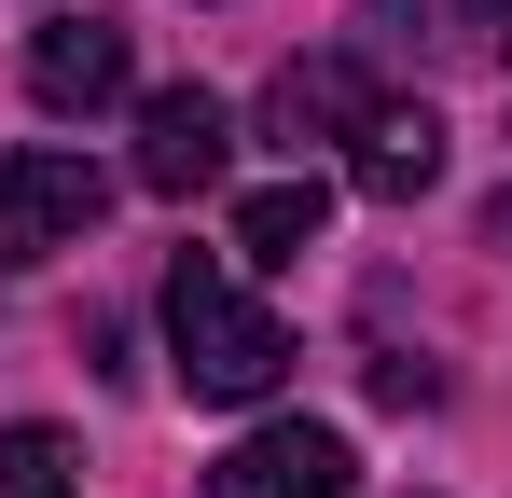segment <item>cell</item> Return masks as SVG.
Returning a JSON list of instances; mask_svg holds the SVG:
<instances>
[{
    "mask_svg": "<svg viewBox=\"0 0 512 498\" xmlns=\"http://www.w3.org/2000/svg\"><path fill=\"white\" fill-rule=\"evenodd\" d=\"M97 222H111V166H84V153H0V263L84 249Z\"/></svg>",
    "mask_w": 512,
    "mask_h": 498,
    "instance_id": "cell-2",
    "label": "cell"
},
{
    "mask_svg": "<svg viewBox=\"0 0 512 498\" xmlns=\"http://www.w3.org/2000/svg\"><path fill=\"white\" fill-rule=\"evenodd\" d=\"M139 83V42L111 28V14H56V28H28V97L42 111H111Z\"/></svg>",
    "mask_w": 512,
    "mask_h": 498,
    "instance_id": "cell-4",
    "label": "cell"
},
{
    "mask_svg": "<svg viewBox=\"0 0 512 498\" xmlns=\"http://www.w3.org/2000/svg\"><path fill=\"white\" fill-rule=\"evenodd\" d=\"M167 346H180V388L194 402H263L291 374V332L263 319L250 291H236V263H208V249L167 263Z\"/></svg>",
    "mask_w": 512,
    "mask_h": 498,
    "instance_id": "cell-1",
    "label": "cell"
},
{
    "mask_svg": "<svg viewBox=\"0 0 512 498\" xmlns=\"http://www.w3.org/2000/svg\"><path fill=\"white\" fill-rule=\"evenodd\" d=\"M222 166H236V111H222L208 83L139 97V194H208Z\"/></svg>",
    "mask_w": 512,
    "mask_h": 498,
    "instance_id": "cell-3",
    "label": "cell"
},
{
    "mask_svg": "<svg viewBox=\"0 0 512 498\" xmlns=\"http://www.w3.org/2000/svg\"><path fill=\"white\" fill-rule=\"evenodd\" d=\"M319 222H333V180H263L236 194V263H305Z\"/></svg>",
    "mask_w": 512,
    "mask_h": 498,
    "instance_id": "cell-8",
    "label": "cell"
},
{
    "mask_svg": "<svg viewBox=\"0 0 512 498\" xmlns=\"http://www.w3.org/2000/svg\"><path fill=\"white\" fill-rule=\"evenodd\" d=\"M360 111H374L360 56H291L277 97H263V125H277V139H360Z\"/></svg>",
    "mask_w": 512,
    "mask_h": 498,
    "instance_id": "cell-7",
    "label": "cell"
},
{
    "mask_svg": "<svg viewBox=\"0 0 512 498\" xmlns=\"http://www.w3.org/2000/svg\"><path fill=\"white\" fill-rule=\"evenodd\" d=\"M346 485H360V457H346L333 429H305V415H291V429H250V443L208 471V498H346Z\"/></svg>",
    "mask_w": 512,
    "mask_h": 498,
    "instance_id": "cell-5",
    "label": "cell"
},
{
    "mask_svg": "<svg viewBox=\"0 0 512 498\" xmlns=\"http://www.w3.org/2000/svg\"><path fill=\"white\" fill-rule=\"evenodd\" d=\"M457 42L471 56H512V0H457Z\"/></svg>",
    "mask_w": 512,
    "mask_h": 498,
    "instance_id": "cell-10",
    "label": "cell"
},
{
    "mask_svg": "<svg viewBox=\"0 0 512 498\" xmlns=\"http://www.w3.org/2000/svg\"><path fill=\"white\" fill-rule=\"evenodd\" d=\"M0 498H70V429H0Z\"/></svg>",
    "mask_w": 512,
    "mask_h": 498,
    "instance_id": "cell-9",
    "label": "cell"
},
{
    "mask_svg": "<svg viewBox=\"0 0 512 498\" xmlns=\"http://www.w3.org/2000/svg\"><path fill=\"white\" fill-rule=\"evenodd\" d=\"M346 180H360L374 208H416L429 180H443V111H429V97H374V111H360V153H346Z\"/></svg>",
    "mask_w": 512,
    "mask_h": 498,
    "instance_id": "cell-6",
    "label": "cell"
}]
</instances>
